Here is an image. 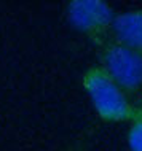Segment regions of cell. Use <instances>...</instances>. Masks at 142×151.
<instances>
[{"label":"cell","mask_w":142,"mask_h":151,"mask_svg":"<svg viewBox=\"0 0 142 151\" xmlns=\"http://www.w3.org/2000/svg\"><path fill=\"white\" fill-rule=\"evenodd\" d=\"M83 86L91 104L105 121H129L136 116L126 92L105 73L102 67H93L83 75Z\"/></svg>","instance_id":"obj_1"},{"label":"cell","mask_w":142,"mask_h":151,"mask_svg":"<svg viewBox=\"0 0 142 151\" xmlns=\"http://www.w3.org/2000/svg\"><path fill=\"white\" fill-rule=\"evenodd\" d=\"M104 70L125 92L142 88V52L123 45H109L102 54Z\"/></svg>","instance_id":"obj_2"},{"label":"cell","mask_w":142,"mask_h":151,"mask_svg":"<svg viewBox=\"0 0 142 151\" xmlns=\"http://www.w3.org/2000/svg\"><path fill=\"white\" fill-rule=\"evenodd\" d=\"M67 18L75 29L88 35H101L113 22V10L102 0H74L67 6Z\"/></svg>","instance_id":"obj_3"},{"label":"cell","mask_w":142,"mask_h":151,"mask_svg":"<svg viewBox=\"0 0 142 151\" xmlns=\"http://www.w3.org/2000/svg\"><path fill=\"white\" fill-rule=\"evenodd\" d=\"M112 30L118 45L142 52V10H129L117 14L112 22Z\"/></svg>","instance_id":"obj_4"},{"label":"cell","mask_w":142,"mask_h":151,"mask_svg":"<svg viewBox=\"0 0 142 151\" xmlns=\"http://www.w3.org/2000/svg\"><path fill=\"white\" fill-rule=\"evenodd\" d=\"M131 127L128 130V145L131 151H142V113L137 111L131 119Z\"/></svg>","instance_id":"obj_5"}]
</instances>
